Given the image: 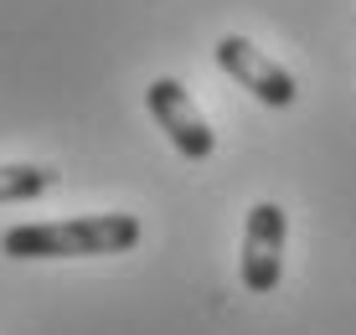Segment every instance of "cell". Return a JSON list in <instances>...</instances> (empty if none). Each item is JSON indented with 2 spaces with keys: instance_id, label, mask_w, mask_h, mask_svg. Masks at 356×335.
Wrapping results in <instances>:
<instances>
[{
  "instance_id": "cell-1",
  "label": "cell",
  "mask_w": 356,
  "mask_h": 335,
  "mask_svg": "<svg viewBox=\"0 0 356 335\" xmlns=\"http://www.w3.org/2000/svg\"><path fill=\"white\" fill-rule=\"evenodd\" d=\"M140 243V217L129 212H93V217H63V222H21L0 232L6 258H104L129 253Z\"/></svg>"
},
{
  "instance_id": "cell-5",
  "label": "cell",
  "mask_w": 356,
  "mask_h": 335,
  "mask_svg": "<svg viewBox=\"0 0 356 335\" xmlns=\"http://www.w3.org/2000/svg\"><path fill=\"white\" fill-rule=\"evenodd\" d=\"M57 186L52 165H0V202H36Z\"/></svg>"
},
{
  "instance_id": "cell-2",
  "label": "cell",
  "mask_w": 356,
  "mask_h": 335,
  "mask_svg": "<svg viewBox=\"0 0 356 335\" xmlns=\"http://www.w3.org/2000/svg\"><path fill=\"white\" fill-rule=\"evenodd\" d=\"M212 52H217V67H222L227 78L238 83V88H248L259 104H268V108H289L294 98H300V83H294V72L279 67L268 52H259L248 36H222Z\"/></svg>"
},
{
  "instance_id": "cell-4",
  "label": "cell",
  "mask_w": 356,
  "mask_h": 335,
  "mask_svg": "<svg viewBox=\"0 0 356 335\" xmlns=\"http://www.w3.org/2000/svg\"><path fill=\"white\" fill-rule=\"evenodd\" d=\"M145 104H150V114L155 124L165 129V140L176 145L186 160H207L217 150V134H212V124L202 119V108L191 104V93L181 88L176 78H155L150 88H145Z\"/></svg>"
},
{
  "instance_id": "cell-3",
  "label": "cell",
  "mask_w": 356,
  "mask_h": 335,
  "mask_svg": "<svg viewBox=\"0 0 356 335\" xmlns=\"http://www.w3.org/2000/svg\"><path fill=\"white\" fill-rule=\"evenodd\" d=\"M284 232L289 217L279 202H259L243 222V289L248 294H268L284 274Z\"/></svg>"
}]
</instances>
